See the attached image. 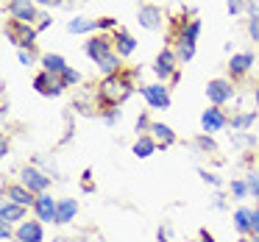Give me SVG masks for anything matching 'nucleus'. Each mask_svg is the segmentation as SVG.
<instances>
[{"label": "nucleus", "mask_w": 259, "mask_h": 242, "mask_svg": "<svg viewBox=\"0 0 259 242\" xmlns=\"http://www.w3.org/2000/svg\"><path fill=\"white\" fill-rule=\"evenodd\" d=\"M131 92H134V73H123L117 75H106L98 86V109L109 112V109H117L123 101H128Z\"/></svg>", "instance_id": "nucleus-1"}, {"label": "nucleus", "mask_w": 259, "mask_h": 242, "mask_svg": "<svg viewBox=\"0 0 259 242\" xmlns=\"http://www.w3.org/2000/svg\"><path fill=\"white\" fill-rule=\"evenodd\" d=\"M3 31H6L9 42H14L20 51H23V47H34V45H36V34H39L34 25L20 23V20H9V23L3 25Z\"/></svg>", "instance_id": "nucleus-2"}, {"label": "nucleus", "mask_w": 259, "mask_h": 242, "mask_svg": "<svg viewBox=\"0 0 259 242\" xmlns=\"http://www.w3.org/2000/svg\"><path fill=\"white\" fill-rule=\"evenodd\" d=\"M84 51H87V56L95 59V64H98L101 59L117 53V51H114V36H103V34L101 36H92V39L84 42Z\"/></svg>", "instance_id": "nucleus-3"}, {"label": "nucleus", "mask_w": 259, "mask_h": 242, "mask_svg": "<svg viewBox=\"0 0 259 242\" xmlns=\"http://www.w3.org/2000/svg\"><path fill=\"white\" fill-rule=\"evenodd\" d=\"M206 98H209L212 106H223V103H229L231 98H234V86L226 78H214L206 84Z\"/></svg>", "instance_id": "nucleus-4"}, {"label": "nucleus", "mask_w": 259, "mask_h": 242, "mask_svg": "<svg viewBox=\"0 0 259 242\" xmlns=\"http://www.w3.org/2000/svg\"><path fill=\"white\" fill-rule=\"evenodd\" d=\"M20 184L28 186L31 192H36V195H42V192H48V186H51V175H45L42 170H36V167H23V173H20Z\"/></svg>", "instance_id": "nucleus-5"}, {"label": "nucleus", "mask_w": 259, "mask_h": 242, "mask_svg": "<svg viewBox=\"0 0 259 242\" xmlns=\"http://www.w3.org/2000/svg\"><path fill=\"white\" fill-rule=\"evenodd\" d=\"M176 62H179V56H176V53L170 51V47H164V51L156 56V64H153V73H156L162 81L176 78V75H179V70H176L179 64H176Z\"/></svg>", "instance_id": "nucleus-6"}, {"label": "nucleus", "mask_w": 259, "mask_h": 242, "mask_svg": "<svg viewBox=\"0 0 259 242\" xmlns=\"http://www.w3.org/2000/svg\"><path fill=\"white\" fill-rule=\"evenodd\" d=\"M9 14H12V20H20V23H28V25L42 17L36 12L34 0H9Z\"/></svg>", "instance_id": "nucleus-7"}, {"label": "nucleus", "mask_w": 259, "mask_h": 242, "mask_svg": "<svg viewBox=\"0 0 259 242\" xmlns=\"http://www.w3.org/2000/svg\"><path fill=\"white\" fill-rule=\"evenodd\" d=\"M34 89L39 92V95H45V98H56V95H62L67 86L62 84V78L59 75H51V73H39L34 78Z\"/></svg>", "instance_id": "nucleus-8"}, {"label": "nucleus", "mask_w": 259, "mask_h": 242, "mask_svg": "<svg viewBox=\"0 0 259 242\" xmlns=\"http://www.w3.org/2000/svg\"><path fill=\"white\" fill-rule=\"evenodd\" d=\"M226 123H229V117H226V112L220 106H212L206 109V112L201 114V125H203V134H218V131L226 128Z\"/></svg>", "instance_id": "nucleus-9"}, {"label": "nucleus", "mask_w": 259, "mask_h": 242, "mask_svg": "<svg viewBox=\"0 0 259 242\" xmlns=\"http://www.w3.org/2000/svg\"><path fill=\"white\" fill-rule=\"evenodd\" d=\"M142 95H145L148 106L151 109H170V92L164 84H151L142 86Z\"/></svg>", "instance_id": "nucleus-10"}, {"label": "nucleus", "mask_w": 259, "mask_h": 242, "mask_svg": "<svg viewBox=\"0 0 259 242\" xmlns=\"http://www.w3.org/2000/svg\"><path fill=\"white\" fill-rule=\"evenodd\" d=\"M34 212H36V220L42 223H56V212H59V203L53 201L48 192L36 195V203H34Z\"/></svg>", "instance_id": "nucleus-11"}, {"label": "nucleus", "mask_w": 259, "mask_h": 242, "mask_svg": "<svg viewBox=\"0 0 259 242\" xmlns=\"http://www.w3.org/2000/svg\"><path fill=\"white\" fill-rule=\"evenodd\" d=\"M17 242H42V220H23L14 231Z\"/></svg>", "instance_id": "nucleus-12"}, {"label": "nucleus", "mask_w": 259, "mask_h": 242, "mask_svg": "<svg viewBox=\"0 0 259 242\" xmlns=\"http://www.w3.org/2000/svg\"><path fill=\"white\" fill-rule=\"evenodd\" d=\"M6 195H9V201L12 203H20V206H25V209H34V203H36V198H34V192L28 189V186H23V184H9L6 186Z\"/></svg>", "instance_id": "nucleus-13"}, {"label": "nucleus", "mask_w": 259, "mask_h": 242, "mask_svg": "<svg viewBox=\"0 0 259 242\" xmlns=\"http://www.w3.org/2000/svg\"><path fill=\"white\" fill-rule=\"evenodd\" d=\"M251 67H253V53H234V56L229 59V75L231 78L245 75Z\"/></svg>", "instance_id": "nucleus-14"}, {"label": "nucleus", "mask_w": 259, "mask_h": 242, "mask_svg": "<svg viewBox=\"0 0 259 242\" xmlns=\"http://www.w3.org/2000/svg\"><path fill=\"white\" fill-rule=\"evenodd\" d=\"M140 25L148 31L162 28V9L159 6H142L140 9Z\"/></svg>", "instance_id": "nucleus-15"}, {"label": "nucleus", "mask_w": 259, "mask_h": 242, "mask_svg": "<svg viewBox=\"0 0 259 242\" xmlns=\"http://www.w3.org/2000/svg\"><path fill=\"white\" fill-rule=\"evenodd\" d=\"M151 136L156 139V145H159V148H170V145H176V131L170 128V125H164V123H151Z\"/></svg>", "instance_id": "nucleus-16"}, {"label": "nucleus", "mask_w": 259, "mask_h": 242, "mask_svg": "<svg viewBox=\"0 0 259 242\" xmlns=\"http://www.w3.org/2000/svg\"><path fill=\"white\" fill-rule=\"evenodd\" d=\"M114 51H117V56H131V53L137 51L134 36H131L128 31L117 28V31H114Z\"/></svg>", "instance_id": "nucleus-17"}, {"label": "nucleus", "mask_w": 259, "mask_h": 242, "mask_svg": "<svg viewBox=\"0 0 259 242\" xmlns=\"http://www.w3.org/2000/svg\"><path fill=\"white\" fill-rule=\"evenodd\" d=\"M23 217H25V206H20V203L6 201L3 209H0V220L3 223H23Z\"/></svg>", "instance_id": "nucleus-18"}, {"label": "nucleus", "mask_w": 259, "mask_h": 242, "mask_svg": "<svg viewBox=\"0 0 259 242\" xmlns=\"http://www.w3.org/2000/svg\"><path fill=\"white\" fill-rule=\"evenodd\" d=\"M156 139H153L151 134H140V139L134 142V156L137 159H148L151 153H156Z\"/></svg>", "instance_id": "nucleus-19"}, {"label": "nucleus", "mask_w": 259, "mask_h": 242, "mask_svg": "<svg viewBox=\"0 0 259 242\" xmlns=\"http://www.w3.org/2000/svg\"><path fill=\"white\" fill-rule=\"evenodd\" d=\"M75 212H78V203H75L73 198H64V201H59L56 223H70V220L75 217Z\"/></svg>", "instance_id": "nucleus-20"}, {"label": "nucleus", "mask_w": 259, "mask_h": 242, "mask_svg": "<svg viewBox=\"0 0 259 242\" xmlns=\"http://www.w3.org/2000/svg\"><path fill=\"white\" fill-rule=\"evenodd\" d=\"M42 67L51 75H62L64 70H67V62H64L62 56H56V53H48V56H42Z\"/></svg>", "instance_id": "nucleus-21"}, {"label": "nucleus", "mask_w": 259, "mask_h": 242, "mask_svg": "<svg viewBox=\"0 0 259 242\" xmlns=\"http://www.w3.org/2000/svg\"><path fill=\"white\" fill-rule=\"evenodd\" d=\"M234 225H237V231H240L242 236L251 234V209H245V206L237 209L234 212Z\"/></svg>", "instance_id": "nucleus-22"}, {"label": "nucleus", "mask_w": 259, "mask_h": 242, "mask_svg": "<svg viewBox=\"0 0 259 242\" xmlns=\"http://www.w3.org/2000/svg\"><path fill=\"white\" fill-rule=\"evenodd\" d=\"M253 123H256V112H242V114L229 117V125H231L234 131H245V128H251Z\"/></svg>", "instance_id": "nucleus-23"}, {"label": "nucleus", "mask_w": 259, "mask_h": 242, "mask_svg": "<svg viewBox=\"0 0 259 242\" xmlns=\"http://www.w3.org/2000/svg\"><path fill=\"white\" fill-rule=\"evenodd\" d=\"M67 31L70 34H90V31H98V20H70Z\"/></svg>", "instance_id": "nucleus-24"}, {"label": "nucleus", "mask_w": 259, "mask_h": 242, "mask_svg": "<svg viewBox=\"0 0 259 242\" xmlns=\"http://www.w3.org/2000/svg\"><path fill=\"white\" fill-rule=\"evenodd\" d=\"M179 62H190L192 56H195V42L192 39H184V36H179Z\"/></svg>", "instance_id": "nucleus-25"}, {"label": "nucleus", "mask_w": 259, "mask_h": 242, "mask_svg": "<svg viewBox=\"0 0 259 242\" xmlns=\"http://www.w3.org/2000/svg\"><path fill=\"white\" fill-rule=\"evenodd\" d=\"M98 67H101L106 75H117L120 73V56H117V53H112V56L101 59V62H98Z\"/></svg>", "instance_id": "nucleus-26"}, {"label": "nucleus", "mask_w": 259, "mask_h": 242, "mask_svg": "<svg viewBox=\"0 0 259 242\" xmlns=\"http://www.w3.org/2000/svg\"><path fill=\"white\" fill-rule=\"evenodd\" d=\"M248 181V192H251L253 198H259V170H251V173L245 175Z\"/></svg>", "instance_id": "nucleus-27"}, {"label": "nucleus", "mask_w": 259, "mask_h": 242, "mask_svg": "<svg viewBox=\"0 0 259 242\" xmlns=\"http://www.w3.org/2000/svg\"><path fill=\"white\" fill-rule=\"evenodd\" d=\"M231 195L237 198V201H242V198L248 195V181H231Z\"/></svg>", "instance_id": "nucleus-28"}, {"label": "nucleus", "mask_w": 259, "mask_h": 242, "mask_svg": "<svg viewBox=\"0 0 259 242\" xmlns=\"http://www.w3.org/2000/svg\"><path fill=\"white\" fill-rule=\"evenodd\" d=\"M59 78H62V84H64V86H75V84H78V81H81V75L75 73L73 67H67V70H64V73H62V75H59Z\"/></svg>", "instance_id": "nucleus-29"}, {"label": "nucleus", "mask_w": 259, "mask_h": 242, "mask_svg": "<svg viewBox=\"0 0 259 242\" xmlns=\"http://www.w3.org/2000/svg\"><path fill=\"white\" fill-rule=\"evenodd\" d=\"M195 145L198 148H201V151H218V145H214V142H212V136H209V134H201V136H198V139H195Z\"/></svg>", "instance_id": "nucleus-30"}, {"label": "nucleus", "mask_w": 259, "mask_h": 242, "mask_svg": "<svg viewBox=\"0 0 259 242\" xmlns=\"http://www.w3.org/2000/svg\"><path fill=\"white\" fill-rule=\"evenodd\" d=\"M198 175H201V178L206 181V184H212V186H220V184H223V181H220L218 175H214V173H206V170H198Z\"/></svg>", "instance_id": "nucleus-31"}, {"label": "nucleus", "mask_w": 259, "mask_h": 242, "mask_svg": "<svg viewBox=\"0 0 259 242\" xmlns=\"http://www.w3.org/2000/svg\"><path fill=\"white\" fill-rule=\"evenodd\" d=\"M251 236H259V206L251 209Z\"/></svg>", "instance_id": "nucleus-32"}, {"label": "nucleus", "mask_w": 259, "mask_h": 242, "mask_svg": "<svg viewBox=\"0 0 259 242\" xmlns=\"http://www.w3.org/2000/svg\"><path fill=\"white\" fill-rule=\"evenodd\" d=\"M248 34H251L253 42H259V17H251V23H248Z\"/></svg>", "instance_id": "nucleus-33"}, {"label": "nucleus", "mask_w": 259, "mask_h": 242, "mask_svg": "<svg viewBox=\"0 0 259 242\" xmlns=\"http://www.w3.org/2000/svg\"><path fill=\"white\" fill-rule=\"evenodd\" d=\"M140 131H151V120H148V114H140L137 117V134Z\"/></svg>", "instance_id": "nucleus-34"}, {"label": "nucleus", "mask_w": 259, "mask_h": 242, "mask_svg": "<svg viewBox=\"0 0 259 242\" xmlns=\"http://www.w3.org/2000/svg\"><path fill=\"white\" fill-rule=\"evenodd\" d=\"M103 120H106L109 125H114L120 120V109H109V112H103Z\"/></svg>", "instance_id": "nucleus-35"}, {"label": "nucleus", "mask_w": 259, "mask_h": 242, "mask_svg": "<svg viewBox=\"0 0 259 242\" xmlns=\"http://www.w3.org/2000/svg\"><path fill=\"white\" fill-rule=\"evenodd\" d=\"M114 25H117V20H114V17H101V20H98V28H103V31L114 28Z\"/></svg>", "instance_id": "nucleus-36"}, {"label": "nucleus", "mask_w": 259, "mask_h": 242, "mask_svg": "<svg viewBox=\"0 0 259 242\" xmlns=\"http://www.w3.org/2000/svg\"><path fill=\"white\" fill-rule=\"evenodd\" d=\"M226 3H229V12L231 14H240L242 9H245V3H240V0H226Z\"/></svg>", "instance_id": "nucleus-37"}, {"label": "nucleus", "mask_w": 259, "mask_h": 242, "mask_svg": "<svg viewBox=\"0 0 259 242\" xmlns=\"http://www.w3.org/2000/svg\"><path fill=\"white\" fill-rule=\"evenodd\" d=\"M245 9H248L251 17H259V3H256V0H245Z\"/></svg>", "instance_id": "nucleus-38"}, {"label": "nucleus", "mask_w": 259, "mask_h": 242, "mask_svg": "<svg viewBox=\"0 0 259 242\" xmlns=\"http://www.w3.org/2000/svg\"><path fill=\"white\" fill-rule=\"evenodd\" d=\"M48 25H51V17H48V14H42V17L36 20V25H34V28H36V31H45Z\"/></svg>", "instance_id": "nucleus-39"}, {"label": "nucleus", "mask_w": 259, "mask_h": 242, "mask_svg": "<svg viewBox=\"0 0 259 242\" xmlns=\"http://www.w3.org/2000/svg\"><path fill=\"white\" fill-rule=\"evenodd\" d=\"M17 59L25 64V67H31V64H34V56H31V53H25V51H20V53H17Z\"/></svg>", "instance_id": "nucleus-40"}, {"label": "nucleus", "mask_w": 259, "mask_h": 242, "mask_svg": "<svg viewBox=\"0 0 259 242\" xmlns=\"http://www.w3.org/2000/svg\"><path fill=\"white\" fill-rule=\"evenodd\" d=\"M0 236H3V242H6V239H12V228H9V223H3V225H0Z\"/></svg>", "instance_id": "nucleus-41"}, {"label": "nucleus", "mask_w": 259, "mask_h": 242, "mask_svg": "<svg viewBox=\"0 0 259 242\" xmlns=\"http://www.w3.org/2000/svg\"><path fill=\"white\" fill-rule=\"evenodd\" d=\"M39 6H62V0H34Z\"/></svg>", "instance_id": "nucleus-42"}, {"label": "nucleus", "mask_w": 259, "mask_h": 242, "mask_svg": "<svg viewBox=\"0 0 259 242\" xmlns=\"http://www.w3.org/2000/svg\"><path fill=\"white\" fill-rule=\"evenodd\" d=\"M159 242H167V236H170V228H159Z\"/></svg>", "instance_id": "nucleus-43"}, {"label": "nucleus", "mask_w": 259, "mask_h": 242, "mask_svg": "<svg viewBox=\"0 0 259 242\" xmlns=\"http://www.w3.org/2000/svg\"><path fill=\"white\" fill-rule=\"evenodd\" d=\"M201 242H214V236H212V234H209V231H206V228H201Z\"/></svg>", "instance_id": "nucleus-44"}, {"label": "nucleus", "mask_w": 259, "mask_h": 242, "mask_svg": "<svg viewBox=\"0 0 259 242\" xmlns=\"http://www.w3.org/2000/svg\"><path fill=\"white\" fill-rule=\"evenodd\" d=\"M6 153H9V142L3 139V142H0V156H6Z\"/></svg>", "instance_id": "nucleus-45"}, {"label": "nucleus", "mask_w": 259, "mask_h": 242, "mask_svg": "<svg viewBox=\"0 0 259 242\" xmlns=\"http://www.w3.org/2000/svg\"><path fill=\"white\" fill-rule=\"evenodd\" d=\"M53 242H73V239H67V236H59V239H53Z\"/></svg>", "instance_id": "nucleus-46"}, {"label": "nucleus", "mask_w": 259, "mask_h": 242, "mask_svg": "<svg viewBox=\"0 0 259 242\" xmlns=\"http://www.w3.org/2000/svg\"><path fill=\"white\" fill-rule=\"evenodd\" d=\"M237 242H251V239H248V236H240V239H237Z\"/></svg>", "instance_id": "nucleus-47"}, {"label": "nucleus", "mask_w": 259, "mask_h": 242, "mask_svg": "<svg viewBox=\"0 0 259 242\" xmlns=\"http://www.w3.org/2000/svg\"><path fill=\"white\" fill-rule=\"evenodd\" d=\"M251 242H259V236H251Z\"/></svg>", "instance_id": "nucleus-48"}, {"label": "nucleus", "mask_w": 259, "mask_h": 242, "mask_svg": "<svg viewBox=\"0 0 259 242\" xmlns=\"http://www.w3.org/2000/svg\"><path fill=\"white\" fill-rule=\"evenodd\" d=\"M256 103H259V89H256Z\"/></svg>", "instance_id": "nucleus-49"}]
</instances>
